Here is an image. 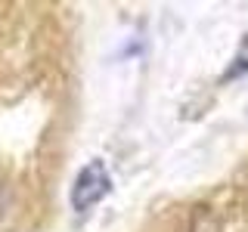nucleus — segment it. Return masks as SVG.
Listing matches in <instances>:
<instances>
[{"label": "nucleus", "mask_w": 248, "mask_h": 232, "mask_svg": "<svg viewBox=\"0 0 248 232\" xmlns=\"http://www.w3.org/2000/svg\"><path fill=\"white\" fill-rule=\"evenodd\" d=\"M112 189V176L103 161H87L81 167V174L75 176V186H72V207L78 214H87L93 204L106 198V192Z\"/></svg>", "instance_id": "1"}, {"label": "nucleus", "mask_w": 248, "mask_h": 232, "mask_svg": "<svg viewBox=\"0 0 248 232\" xmlns=\"http://www.w3.org/2000/svg\"><path fill=\"white\" fill-rule=\"evenodd\" d=\"M242 74H248V34L242 37V44H239V53H236V59H232V65L227 68L223 81H232V77H242Z\"/></svg>", "instance_id": "2"}]
</instances>
